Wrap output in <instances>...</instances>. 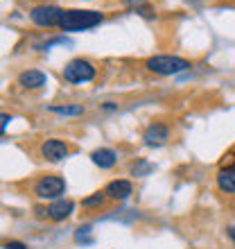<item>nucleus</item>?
<instances>
[{
	"instance_id": "1",
	"label": "nucleus",
	"mask_w": 235,
	"mask_h": 249,
	"mask_svg": "<svg viewBox=\"0 0 235 249\" xmlns=\"http://www.w3.org/2000/svg\"><path fill=\"white\" fill-rule=\"evenodd\" d=\"M102 14L100 12H91V9H68L61 16L59 27L64 32H82V30H91V27L102 23Z\"/></svg>"
},
{
	"instance_id": "2",
	"label": "nucleus",
	"mask_w": 235,
	"mask_h": 249,
	"mask_svg": "<svg viewBox=\"0 0 235 249\" xmlns=\"http://www.w3.org/2000/svg\"><path fill=\"white\" fill-rule=\"evenodd\" d=\"M145 66H147V71L156 72V75H176V72L188 71L190 61L181 59V57H172V54H156L145 61Z\"/></svg>"
},
{
	"instance_id": "3",
	"label": "nucleus",
	"mask_w": 235,
	"mask_h": 249,
	"mask_svg": "<svg viewBox=\"0 0 235 249\" xmlns=\"http://www.w3.org/2000/svg\"><path fill=\"white\" fill-rule=\"evenodd\" d=\"M95 77V66L86 59H72L64 68V79L70 84H82V82H91Z\"/></svg>"
},
{
	"instance_id": "4",
	"label": "nucleus",
	"mask_w": 235,
	"mask_h": 249,
	"mask_svg": "<svg viewBox=\"0 0 235 249\" xmlns=\"http://www.w3.org/2000/svg\"><path fill=\"white\" fill-rule=\"evenodd\" d=\"M66 181L59 175H46L34 184V195L41 199H57L59 195H64Z\"/></svg>"
},
{
	"instance_id": "5",
	"label": "nucleus",
	"mask_w": 235,
	"mask_h": 249,
	"mask_svg": "<svg viewBox=\"0 0 235 249\" xmlns=\"http://www.w3.org/2000/svg\"><path fill=\"white\" fill-rule=\"evenodd\" d=\"M61 16H64V9H59L54 5H39L30 12L32 23L39 27H59Z\"/></svg>"
},
{
	"instance_id": "6",
	"label": "nucleus",
	"mask_w": 235,
	"mask_h": 249,
	"mask_svg": "<svg viewBox=\"0 0 235 249\" xmlns=\"http://www.w3.org/2000/svg\"><path fill=\"white\" fill-rule=\"evenodd\" d=\"M170 138V127L165 123H151L143 134V141L147 147H163Z\"/></svg>"
},
{
	"instance_id": "7",
	"label": "nucleus",
	"mask_w": 235,
	"mask_h": 249,
	"mask_svg": "<svg viewBox=\"0 0 235 249\" xmlns=\"http://www.w3.org/2000/svg\"><path fill=\"white\" fill-rule=\"evenodd\" d=\"M41 157L46 159V161L59 163V161H64L68 157V145L64 141H59V138H50V141H46V143L41 145Z\"/></svg>"
},
{
	"instance_id": "8",
	"label": "nucleus",
	"mask_w": 235,
	"mask_h": 249,
	"mask_svg": "<svg viewBox=\"0 0 235 249\" xmlns=\"http://www.w3.org/2000/svg\"><path fill=\"white\" fill-rule=\"evenodd\" d=\"M72 209H75V204L70 199H54L50 204V209H48V217L54 220V222H64L66 217H70Z\"/></svg>"
},
{
	"instance_id": "9",
	"label": "nucleus",
	"mask_w": 235,
	"mask_h": 249,
	"mask_svg": "<svg viewBox=\"0 0 235 249\" xmlns=\"http://www.w3.org/2000/svg\"><path fill=\"white\" fill-rule=\"evenodd\" d=\"M131 181H127V179H116V181H111V184L104 188L106 197L109 199H118V202H122V199H127V197L131 195Z\"/></svg>"
},
{
	"instance_id": "10",
	"label": "nucleus",
	"mask_w": 235,
	"mask_h": 249,
	"mask_svg": "<svg viewBox=\"0 0 235 249\" xmlns=\"http://www.w3.org/2000/svg\"><path fill=\"white\" fill-rule=\"evenodd\" d=\"M91 161L98 165V168H102V170H109V168L116 165L118 157H116V152L109 150V147H100V150H95L91 154Z\"/></svg>"
},
{
	"instance_id": "11",
	"label": "nucleus",
	"mask_w": 235,
	"mask_h": 249,
	"mask_svg": "<svg viewBox=\"0 0 235 249\" xmlns=\"http://www.w3.org/2000/svg\"><path fill=\"white\" fill-rule=\"evenodd\" d=\"M46 75L41 71H25L18 75V84L23 89H41V86H46Z\"/></svg>"
},
{
	"instance_id": "12",
	"label": "nucleus",
	"mask_w": 235,
	"mask_h": 249,
	"mask_svg": "<svg viewBox=\"0 0 235 249\" xmlns=\"http://www.w3.org/2000/svg\"><path fill=\"white\" fill-rule=\"evenodd\" d=\"M217 186L222 193H235V163L231 168H219L217 172Z\"/></svg>"
},
{
	"instance_id": "13",
	"label": "nucleus",
	"mask_w": 235,
	"mask_h": 249,
	"mask_svg": "<svg viewBox=\"0 0 235 249\" xmlns=\"http://www.w3.org/2000/svg\"><path fill=\"white\" fill-rule=\"evenodd\" d=\"M124 5L129 7L131 12L145 16V18H154V9H151V5H147L145 0H124Z\"/></svg>"
},
{
	"instance_id": "14",
	"label": "nucleus",
	"mask_w": 235,
	"mask_h": 249,
	"mask_svg": "<svg viewBox=\"0 0 235 249\" xmlns=\"http://www.w3.org/2000/svg\"><path fill=\"white\" fill-rule=\"evenodd\" d=\"M50 111L59 113V116H82V113H84V107L82 105H64V107L52 105L50 107Z\"/></svg>"
},
{
	"instance_id": "15",
	"label": "nucleus",
	"mask_w": 235,
	"mask_h": 249,
	"mask_svg": "<svg viewBox=\"0 0 235 249\" xmlns=\"http://www.w3.org/2000/svg\"><path fill=\"white\" fill-rule=\"evenodd\" d=\"M106 199V193H93L91 197H86L84 202H82V206L84 209H93V206H102Z\"/></svg>"
},
{
	"instance_id": "16",
	"label": "nucleus",
	"mask_w": 235,
	"mask_h": 249,
	"mask_svg": "<svg viewBox=\"0 0 235 249\" xmlns=\"http://www.w3.org/2000/svg\"><path fill=\"white\" fill-rule=\"evenodd\" d=\"M151 170H154V168H151L150 161L140 159V161H138V163L131 168V175H134V177H145V175H147V172H151Z\"/></svg>"
},
{
	"instance_id": "17",
	"label": "nucleus",
	"mask_w": 235,
	"mask_h": 249,
	"mask_svg": "<svg viewBox=\"0 0 235 249\" xmlns=\"http://www.w3.org/2000/svg\"><path fill=\"white\" fill-rule=\"evenodd\" d=\"M5 249H27L23 243H5Z\"/></svg>"
},
{
	"instance_id": "18",
	"label": "nucleus",
	"mask_w": 235,
	"mask_h": 249,
	"mask_svg": "<svg viewBox=\"0 0 235 249\" xmlns=\"http://www.w3.org/2000/svg\"><path fill=\"white\" fill-rule=\"evenodd\" d=\"M9 120H12V118H9V116H7V113H2V131L7 129V124H9Z\"/></svg>"
},
{
	"instance_id": "19",
	"label": "nucleus",
	"mask_w": 235,
	"mask_h": 249,
	"mask_svg": "<svg viewBox=\"0 0 235 249\" xmlns=\"http://www.w3.org/2000/svg\"><path fill=\"white\" fill-rule=\"evenodd\" d=\"M229 236L233 238V243H235V227H231V229H229Z\"/></svg>"
}]
</instances>
